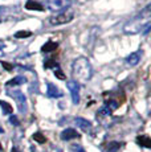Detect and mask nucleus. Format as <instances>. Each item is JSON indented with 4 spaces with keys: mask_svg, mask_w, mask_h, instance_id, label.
<instances>
[{
    "mask_svg": "<svg viewBox=\"0 0 151 152\" xmlns=\"http://www.w3.org/2000/svg\"><path fill=\"white\" fill-rule=\"evenodd\" d=\"M32 138H33V140H36L37 143H40V144H43V143L46 142V138H45L44 135H43L41 132H34Z\"/></svg>",
    "mask_w": 151,
    "mask_h": 152,
    "instance_id": "nucleus-18",
    "label": "nucleus"
},
{
    "mask_svg": "<svg viewBox=\"0 0 151 152\" xmlns=\"http://www.w3.org/2000/svg\"><path fill=\"white\" fill-rule=\"evenodd\" d=\"M119 148H121V144L118 142H110L105 145L103 152H117Z\"/></svg>",
    "mask_w": 151,
    "mask_h": 152,
    "instance_id": "nucleus-15",
    "label": "nucleus"
},
{
    "mask_svg": "<svg viewBox=\"0 0 151 152\" xmlns=\"http://www.w3.org/2000/svg\"><path fill=\"white\" fill-rule=\"evenodd\" d=\"M70 152H86V151L81 144H72L70 145Z\"/></svg>",
    "mask_w": 151,
    "mask_h": 152,
    "instance_id": "nucleus-22",
    "label": "nucleus"
},
{
    "mask_svg": "<svg viewBox=\"0 0 151 152\" xmlns=\"http://www.w3.org/2000/svg\"><path fill=\"white\" fill-rule=\"evenodd\" d=\"M57 46H59V44L56 41H52V40H49V41H46L44 45H43L41 48V52H44V53H48V52H53L57 49Z\"/></svg>",
    "mask_w": 151,
    "mask_h": 152,
    "instance_id": "nucleus-12",
    "label": "nucleus"
},
{
    "mask_svg": "<svg viewBox=\"0 0 151 152\" xmlns=\"http://www.w3.org/2000/svg\"><path fill=\"white\" fill-rule=\"evenodd\" d=\"M110 115H111V111H110V109L107 106H102L97 113V118L98 116L100 118H106V116H110Z\"/></svg>",
    "mask_w": 151,
    "mask_h": 152,
    "instance_id": "nucleus-17",
    "label": "nucleus"
},
{
    "mask_svg": "<svg viewBox=\"0 0 151 152\" xmlns=\"http://www.w3.org/2000/svg\"><path fill=\"white\" fill-rule=\"evenodd\" d=\"M60 136H61V139L62 140H72V139L78 138L80 134H78L74 128H66V130H64L62 132H61Z\"/></svg>",
    "mask_w": 151,
    "mask_h": 152,
    "instance_id": "nucleus-9",
    "label": "nucleus"
},
{
    "mask_svg": "<svg viewBox=\"0 0 151 152\" xmlns=\"http://www.w3.org/2000/svg\"><path fill=\"white\" fill-rule=\"evenodd\" d=\"M25 10L28 11H44V7L40 4L39 1H34V0H28L27 4H25Z\"/></svg>",
    "mask_w": 151,
    "mask_h": 152,
    "instance_id": "nucleus-11",
    "label": "nucleus"
},
{
    "mask_svg": "<svg viewBox=\"0 0 151 152\" xmlns=\"http://www.w3.org/2000/svg\"><path fill=\"white\" fill-rule=\"evenodd\" d=\"M1 65H3V66H4V68H5V69H7V70H11V69H12V65H10V64L4 62V61H1Z\"/></svg>",
    "mask_w": 151,
    "mask_h": 152,
    "instance_id": "nucleus-25",
    "label": "nucleus"
},
{
    "mask_svg": "<svg viewBox=\"0 0 151 152\" xmlns=\"http://www.w3.org/2000/svg\"><path fill=\"white\" fill-rule=\"evenodd\" d=\"M0 151H1V145H0Z\"/></svg>",
    "mask_w": 151,
    "mask_h": 152,
    "instance_id": "nucleus-28",
    "label": "nucleus"
},
{
    "mask_svg": "<svg viewBox=\"0 0 151 152\" xmlns=\"http://www.w3.org/2000/svg\"><path fill=\"white\" fill-rule=\"evenodd\" d=\"M105 106L109 107L110 111H111V113H113V111H114V110H117L118 107H119V103H118L117 101H114V99H111V101H107V102H106V104H105Z\"/></svg>",
    "mask_w": 151,
    "mask_h": 152,
    "instance_id": "nucleus-19",
    "label": "nucleus"
},
{
    "mask_svg": "<svg viewBox=\"0 0 151 152\" xmlns=\"http://www.w3.org/2000/svg\"><path fill=\"white\" fill-rule=\"evenodd\" d=\"M10 122H11L12 124H15V126H19V119H17L15 115L11 116V118H10Z\"/></svg>",
    "mask_w": 151,
    "mask_h": 152,
    "instance_id": "nucleus-24",
    "label": "nucleus"
},
{
    "mask_svg": "<svg viewBox=\"0 0 151 152\" xmlns=\"http://www.w3.org/2000/svg\"><path fill=\"white\" fill-rule=\"evenodd\" d=\"M150 17H151V8L150 5H147L141 15H138L136 17L129 21L123 28V32L127 34H135L142 32V29H144L147 25H150Z\"/></svg>",
    "mask_w": 151,
    "mask_h": 152,
    "instance_id": "nucleus-2",
    "label": "nucleus"
},
{
    "mask_svg": "<svg viewBox=\"0 0 151 152\" xmlns=\"http://www.w3.org/2000/svg\"><path fill=\"white\" fill-rule=\"evenodd\" d=\"M46 7L52 12H62L70 7V0H49Z\"/></svg>",
    "mask_w": 151,
    "mask_h": 152,
    "instance_id": "nucleus-5",
    "label": "nucleus"
},
{
    "mask_svg": "<svg viewBox=\"0 0 151 152\" xmlns=\"http://www.w3.org/2000/svg\"><path fill=\"white\" fill-rule=\"evenodd\" d=\"M25 82V78L23 77V75H17V77L12 78V80H10L7 82V86L8 87H15V86H19V85H23Z\"/></svg>",
    "mask_w": 151,
    "mask_h": 152,
    "instance_id": "nucleus-14",
    "label": "nucleus"
},
{
    "mask_svg": "<svg viewBox=\"0 0 151 152\" xmlns=\"http://www.w3.org/2000/svg\"><path fill=\"white\" fill-rule=\"evenodd\" d=\"M136 143H138L139 145H142V147L144 148H150L151 147V140L147 135H141L136 138Z\"/></svg>",
    "mask_w": 151,
    "mask_h": 152,
    "instance_id": "nucleus-13",
    "label": "nucleus"
},
{
    "mask_svg": "<svg viewBox=\"0 0 151 152\" xmlns=\"http://www.w3.org/2000/svg\"><path fill=\"white\" fill-rule=\"evenodd\" d=\"M72 75L77 83H85L88 82L93 75V69L88 58L78 57L76 58L72 64Z\"/></svg>",
    "mask_w": 151,
    "mask_h": 152,
    "instance_id": "nucleus-1",
    "label": "nucleus"
},
{
    "mask_svg": "<svg viewBox=\"0 0 151 152\" xmlns=\"http://www.w3.org/2000/svg\"><path fill=\"white\" fill-rule=\"evenodd\" d=\"M73 19H74V12L68 8V10H65V11H62V12H59L57 15L52 16L51 19H49V23H51L52 25H64V24L70 23Z\"/></svg>",
    "mask_w": 151,
    "mask_h": 152,
    "instance_id": "nucleus-3",
    "label": "nucleus"
},
{
    "mask_svg": "<svg viewBox=\"0 0 151 152\" xmlns=\"http://www.w3.org/2000/svg\"><path fill=\"white\" fill-rule=\"evenodd\" d=\"M54 75H56L57 78H60V80H65V78H66V77H65V74L62 73V70L60 69V66H59V68L54 69Z\"/></svg>",
    "mask_w": 151,
    "mask_h": 152,
    "instance_id": "nucleus-23",
    "label": "nucleus"
},
{
    "mask_svg": "<svg viewBox=\"0 0 151 152\" xmlns=\"http://www.w3.org/2000/svg\"><path fill=\"white\" fill-rule=\"evenodd\" d=\"M66 87L70 91L72 102L74 104H78V102H80V85L76 82V81H69V82H66Z\"/></svg>",
    "mask_w": 151,
    "mask_h": 152,
    "instance_id": "nucleus-6",
    "label": "nucleus"
},
{
    "mask_svg": "<svg viewBox=\"0 0 151 152\" xmlns=\"http://www.w3.org/2000/svg\"><path fill=\"white\" fill-rule=\"evenodd\" d=\"M74 123L77 124V127H80L81 130L85 131V132H88V131L92 128V123L89 121H86V119H84V118H76Z\"/></svg>",
    "mask_w": 151,
    "mask_h": 152,
    "instance_id": "nucleus-10",
    "label": "nucleus"
},
{
    "mask_svg": "<svg viewBox=\"0 0 151 152\" xmlns=\"http://www.w3.org/2000/svg\"><path fill=\"white\" fill-rule=\"evenodd\" d=\"M59 64L56 62L54 60H46V62H44V68L45 69H48V68H53V70L56 69V68H59Z\"/></svg>",
    "mask_w": 151,
    "mask_h": 152,
    "instance_id": "nucleus-21",
    "label": "nucleus"
},
{
    "mask_svg": "<svg viewBox=\"0 0 151 152\" xmlns=\"http://www.w3.org/2000/svg\"><path fill=\"white\" fill-rule=\"evenodd\" d=\"M0 132H3V128H0Z\"/></svg>",
    "mask_w": 151,
    "mask_h": 152,
    "instance_id": "nucleus-27",
    "label": "nucleus"
},
{
    "mask_svg": "<svg viewBox=\"0 0 151 152\" xmlns=\"http://www.w3.org/2000/svg\"><path fill=\"white\" fill-rule=\"evenodd\" d=\"M7 94L16 101L17 109H19L20 113H25L27 111V98H25L24 93L20 91L19 89H12V90H8Z\"/></svg>",
    "mask_w": 151,
    "mask_h": 152,
    "instance_id": "nucleus-4",
    "label": "nucleus"
},
{
    "mask_svg": "<svg viewBox=\"0 0 151 152\" xmlns=\"http://www.w3.org/2000/svg\"><path fill=\"white\" fill-rule=\"evenodd\" d=\"M0 107H1L4 115H10V114H12V110H13L12 106H11L10 103H7L5 101H0Z\"/></svg>",
    "mask_w": 151,
    "mask_h": 152,
    "instance_id": "nucleus-16",
    "label": "nucleus"
},
{
    "mask_svg": "<svg viewBox=\"0 0 151 152\" xmlns=\"http://www.w3.org/2000/svg\"><path fill=\"white\" fill-rule=\"evenodd\" d=\"M12 152H21V151H20L17 147H13V148H12Z\"/></svg>",
    "mask_w": 151,
    "mask_h": 152,
    "instance_id": "nucleus-26",
    "label": "nucleus"
},
{
    "mask_svg": "<svg viewBox=\"0 0 151 152\" xmlns=\"http://www.w3.org/2000/svg\"><path fill=\"white\" fill-rule=\"evenodd\" d=\"M29 36H32V32H29V31H20V32H16L15 33L16 39H25V37H29Z\"/></svg>",
    "mask_w": 151,
    "mask_h": 152,
    "instance_id": "nucleus-20",
    "label": "nucleus"
},
{
    "mask_svg": "<svg viewBox=\"0 0 151 152\" xmlns=\"http://www.w3.org/2000/svg\"><path fill=\"white\" fill-rule=\"evenodd\" d=\"M142 56H143V52L141 49L136 52H133L126 57V64L129 66H136L139 64V61L142 60Z\"/></svg>",
    "mask_w": 151,
    "mask_h": 152,
    "instance_id": "nucleus-7",
    "label": "nucleus"
},
{
    "mask_svg": "<svg viewBox=\"0 0 151 152\" xmlns=\"http://www.w3.org/2000/svg\"><path fill=\"white\" fill-rule=\"evenodd\" d=\"M46 95L49 98H60L62 97V93L56 85H53L52 82H48L46 83Z\"/></svg>",
    "mask_w": 151,
    "mask_h": 152,
    "instance_id": "nucleus-8",
    "label": "nucleus"
}]
</instances>
